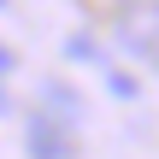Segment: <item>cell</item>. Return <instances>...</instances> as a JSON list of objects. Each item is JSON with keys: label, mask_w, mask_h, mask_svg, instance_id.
Listing matches in <instances>:
<instances>
[{"label": "cell", "mask_w": 159, "mask_h": 159, "mask_svg": "<svg viewBox=\"0 0 159 159\" xmlns=\"http://www.w3.org/2000/svg\"><path fill=\"white\" fill-rule=\"evenodd\" d=\"M112 35L130 59L159 65V0H124V12L112 18Z\"/></svg>", "instance_id": "obj_1"}, {"label": "cell", "mask_w": 159, "mask_h": 159, "mask_svg": "<svg viewBox=\"0 0 159 159\" xmlns=\"http://www.w3.org/2000/svg\"><path fill=\"white\" fill-rule=\"evenodd\" d=\"M71 148H77V142H71L65 124H53V118H41V112L30 118V130H24V153L30 159H71Z\"/></svg>", "instance_id": "obj_2"}, {"label": "cell", "mask_w": 159, "mask_h": 159, "mask_svg": "<svg viewBox=\"0 0 159 159\" xmlns=\"http://www.w3.org/2000/svg\"><path fill=\"white\" fill-rule=\"evenodd\" d=\"M41 118L77 130V124H83V100H77V89H65V83H41Z\"/></svg>", "instance_id": "obj_3"}, {"label": "cell", "mask_w": 159, "mask_h": 159, "mask_svg": "<svg viewBox=\"0 0 159 159\" xmlns=\"http://www.w3.org/2000/svg\"><path fill=\"white\" fill-rule=\"evenodd\" d=\"M65 59H71V65H100V47H94L89 35H71V41H65Z\"/></svg>", "instance_id": "obj_4"}, {"label": "cell", "mask_w": 159, "mask_h": 159, "mask_svg": "<svg viewBox=\"0 0 159 159\" xmlns=\"http://www.w3.org/2000/svg\"><path fill=\"white\" fill-rule=\"evenodd\" d=\"M106 83H112V94H118V100H136V94H142V83H136V77H124V71H106Z\"/></svg>", "instance_id": "obj_5"}, {"label": "cell", "mask_w": 159, "mask_h": 159, "mask_svg": "<svg viewBox=\"0 0 159 159\" xmlns=\"http://www.w3.org/2000/svg\"><path fill=\"white\" fill-rule=\"evenodd\" d=\"M6 71H12V53H6V47H0V77H6Z\"/></svg>", "instance_id": "obj_6"}, {"label": "cell", "mask_w": 159, "mask_h": 159, "mask_svg": "<svg viewBox=\"0 0 159 159\" xmlns=\"http://www.w3.org/2000/svg\"><path fill=\"white\" fill-rule=\"evenodd\" d=\"M0 112H6V89H0Z\"/></svg>", "instance_id": "obj_7"}, {"label": "cell", "mask_w": 159, "mask_h": 159, "mask_svg": "<svg viewBox=\"0 0 159 159\" xmlns=\"http://www.w3.org/2000/svg\"><path fill=\"white\" fill-rule=\"evenodd\" d=\"M6 6H12V0H0V12H6Z\"/></svg>", "instance_id": "obj_8"}]
</instances>
